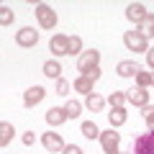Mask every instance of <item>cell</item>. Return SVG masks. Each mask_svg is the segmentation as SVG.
Returning a JSON list of instances; mask_svg holds the SVG:
<instances>
[{"instance_id":"obj_1","label":"cell","mask_w":154,"mask_h":154,"mask_svg":"<svg viewBox=\"0 0 154 154\" xmlns=\"http://www.w3.org/2000/svg\"><path fill=\"white\" fill-rule=\"evenodd\" d=\"M33 13H36V21H38V26H41V28H49V31H51V28L57 26V13L51 11V5L38 3Z\"/></svg>"},{"instance_id":"obj_2","label":"cell","mask_w":154,"mask_h":154,"mask_svg":"<svg viewBox=\"0 0 154 154\" xmlns=\"http://www.w3.org/2000/svg\"><path fill=\"white\" fill-rule=\"evenodd\" d=\"M131 154H154V128L146 134H139L134 139V149Z\"/></svg>"},{"instance_id":"obj_3","label":"cell","mask_w":154,"mask_h":154,"mask_svg":"<svg viewBox=\"0 0 154 154\" xmlns=\"http://www.w3.org/2000/svg\"><path fill=\"white\" fill-rule=\"evenodd\" d=\"M95 67H100V51H98V49L82 51V54H80V59H77V69L82 72V75H88V72L95 69Z\"/></svg>"},{"instance_id":"obj_4","label":"cell","mask_w":154,"mask_h":154,"mask_svg":"<svg viewBox=\"0 0 154 154\" xmlns=\"http://www.w3.org/2000/svg\"><path fill=\"white\" fill-rule=\"evenodd\" d=\"M123 44H126L128 51H144V54H146V49H149L146 38H144L139 31H126L123 33Z\"/></svg>"},{"instance_id":"obj_5","label":"cell","mask_w":154,"mask_h":154,"mask_svg":"<svg viewBox=\"0 0 154 154\" xmlns=\"http://www.w3.org/2000/svg\"><path fill=\"white\" fill-rule=\"evenodd\" d=\"M100 144H103V152H105V154H118V146H121V134H116L113 128L100 131Z\"/></svg>"},{"instance_id":"obj_6","label":"cell","mask_w":154,"mask_h":154,"mask_svg":"<svg viewBox=\"0 0 154 154\" xmlns=\"http://www.w3.org/2000/svg\"><path fill=\"white\" fill-rule=\"evenodd\" d=\"M16 44L23 46V49L36 46V44H38V31H36V28H31V26H23L21 31L16 33Z\"/></svg>"},{"instance_id":"obj_7","label":"cell","mask_w":154,"mask_h":154,"mask_svg":"<svg viewBox=\"0 0 154 154\" xmlns=\"http://www.w3.org/2000/svg\"><path fill=\"white\" fill-rule=\"evenodd\" d=\"M67 49H69V36H67V33H54L51 41H49V51L54 57H64Z\"/></svg>"},{"instance_id":"obj_8","label":"cell","mask_w":154,"mask_h":154,"mask_svg":"<svg viewBox=\"0 0 154 154\" xmlns=\"http://www.w3.org/2000/svg\"><path fill=\"white\" fill-rule=\"evenodd\" d=\"M126 100L131 105H136V108H146L149 105V90L146 88H131L126 93Z\"/></svg>"},{"instance_id":"obj_9","label":"cell","mask_w":154,"mask_h":154,"mask_svg":"<svg viewBox=\"0 0 154 154\" xmlns=\"http://www.w3.org/2000/svg\"><path fill=\"white\" fill-rule=\"evenodd\" d=\"M44 95H46V90L41 88V85H33V88H28L26 93H23V105H26V108H33V105H38L44 100Z\"/></svg>"},{"instance_id":"obj_10","label":"cell","mask_w":154,"mask_h":154,"mask_svg":"<svg viewBox=\"0 0 154 154\" xmlns=\"http://www.w3.org/2000/svg\"><path fill=\"white\" fill-rule=\"evenodd\" d=\"M41 144H44V149H46V152H51V154H54V152H64V146H67V144L62 141L59 134H51V131L41 136Z\"/></svg>"},{"instance_id":"obj_11","label":"cell","mask_w":154,"mask_h":154,"mask_svg":"<svg viewBox=\"0 0 154 154\" xmlns=\"http://www.w3.org/2000/svg\"><path fill=\"white\" fill-rule=\"evenodd\" d=\"M146 16H149V11L141 5V3H131V5L126 8V18H128L131 23H136V26H139V23H141Z\"/></svg>"},{"instance_id":"obj_12","label":"cell","mask_w":154,"mask_h":154,"mask_svg":"<svg viewBox=\"0 0 154 154\" xmlns=\"http://www.w3.org/2000/svg\"><path fill=\"white\" fill-rule=\"evenodd\" d=\"M139 69H141V67H139L134 59H123V62H118V64H116V72H118L121 77H136Z\"/></svg>"},{"instance_id":"obj_13","label":"cell","mask_w":154,"mask_h":154,"mask_svg":"<svg viewBox=\"0 0 154 154\" xmlns=\"http://www.w3.org/2000/svg\"><path fill=\"white\" fill-rule=\"evenodd\" d=\"M67 121V110L64 108H49L46 110V123L49 126H62Z\"/></svg>"},{"instance_id":"obj_14","label":"cell","mask_w":154,"mask_h":154,"mask_svg":"<svg viewBox=\"0 0 154 154\" xmlns=\"http://www.w3.org/2000/svg\"><path fill=\"white\" fill-rule=\"evenodd\" d=\"M85 105H88L93 113H100V110L105 108V100L100 98L98 93H90V95H85Z\"/></svg>"},{"instance_id":"obj_15","label":"cell","mask_w":154,"mask_h":154,"mask_svg":"<svg viewBox=\"0 0 154 154\" xmlns=\"http://www.w3.org/2000/svg\"><path fill=\"white\" fill-rule=\"evenodd\" d=\"M139 33H141V36L146 38V41L154 36V13H149V16L144 18L141 23H139Z\"/></svg>"},{"instance_id":"obj_16","label":"cell","mask_w":154,"mask_h":154,"mask_svg":"<svg viewBox=\"0 0 154 154\" xmlns=\"http://www.w3.org/2000/svg\"><path fill=\"white\" fill-rule=\"evenodd\" d=\"M72 88H75L77 93H82V95H90V93H93V80L85 77V75H80L75 82H72Z\"/></svg>"},{"instance_id":"obj_17","label":"cell","mask_w":154,"mask_h":154,"mask_svg":"<svg viewBox=\"0 0 154 154\" xmlns=\"http://www.w3.org/2000/svg\"><path fill=\"white\" fill-rule=\"evenodd\" d=\"M126 110L123 108H110V113H108V121H110V128H116V126H123L126 123Z\"/></svg>"},{"instance_id":"obj_18","label":"cell","mask_w":154,"mask_h":154,"mask_svg":"<svg viewBox=\"0 0 154 154\" xmlns=\"http://www.w3.org/2000/svg\"><path fill=\"white\" fill-rule=\"evenodd\" d=\"M13 134H16L13 123H8V121L0 123V146H8V144L13 141Z\"/></svg>"},{"instance_id":"obj_19","label":"cell","mask_w":154,"mask_h":154,"mask_svg":"<svg viewBox=\"0 0 154 154\" xmlns=\"http://www.w3.org/2000/svg\"><path fill=\"white\" fill-rule=\"evenodd\" d=\"M44 75L49 77H54V80H62V64L57 59H49V62H44Z\"/></svg>"},{"instance_id":"obj_20","label":"cell","mask_w":154,"mask_h":154,"mask_svg":"<svg viewBox=\"0 0 154 154\" xmlns=\"http://www.w3.org/2000/svg\"><path fill=\"white\" fill-rule=\"evenodd\" d=\"M80 131H82V136H85V139H90V141H93V139H100V128L95 126L93 121H85L82 126H80Z\"/></svg>"},{"instance_id":"obj_21","label":"cell","mask_w":154,"mask_h":154,"mask_svg":"<svg viewBox=\"0 0 154 154\" xmlns=\"http://www.w3.org/2000/svg\"><path fill=\"white\" fill-rule=\"evenodd\" d=\"M64 110H67V118H77L80 110H82V103H80V100H67V103H64Z\"/></svg>"},{"instance_id":"obj_22","label":"cell","mask_w":154,"mask_h":154,"mask_svg":"<svg viewBox=\"0 0 154 154\" xmlns=\"http://www.w3.org/2000/svg\"><path fill=\"white\" fill-rule=\"evenodd\" d=\"M134 80H136V88H149V85H152V72H144V69H139Z\"/></svg>"},{"instance_id":"obj_23","label":"cell","mask_w":154,"mask_h":154,"mask_svg":"<svg viewBox=\"0 0 154 154\" xmlns=\"http://www.w3.org/2000/svg\"><path fill=\"white\" fill-rule=\"evenodd\" d=\"M123 103H126V93H110V98H108L110 108H123Z\"/></svg>"},{"instance_id":"obj_24","label":"cell","mask_w":154,"mask_h":154,"mask_svg":"<svg viewBox=\"0 0 154 154\" xmlns=\"http://www.w3.org/2000/svg\"><path fill=\"white\" fill-rule=\"evenodd\" d=\"M67 54H82V38L80 36H69V49Z\"/></svg>"},{"instance_id":"obj_25","label":"cell","mask_w":154,"mask_h":154,"mask_svg":"<svg viewBox=\"0 0 154 154\" xmlns=\"http://www.w3.org/2000/svg\"><path fill=\"white\" fill-rule=\"evenodd\" d=\"M0 23H3V26H11V23H13V11L8 5L0 8Z\"/></svg>"},{"instance_id":"obj_26","label":"cell","mask_w":154,"mask_h":154,"mask_svg":"<svg viewBox=\"0 0 154 154\" xmlns=\"http://www.w3.org/2000/svg\"><path fill=\"white\" fill-rule=\"evenodd\" d=\"M144 121H146L149 128H154V105H146L144 108Z\"/></svg>"},{"instance_id":"obj_27","label":"cell","mask_w":154,"mask_h":154,"mask_svg":"<svg viewBox=\"0 0 154 154\" xmlns=\"http://www.w3.org/2000/svg\"><path fill=\"white\" fill-rule=\"evenodd\" d=\"M57 95H69V82L67 80H57Z\"/></svg>"},{"instance_id":"obj_28","label":"cell","mask_w":154,"mask_h":154,"mask_svg":"<svg viewBox=\"0 0 154 154\" xmlns=\"http://www.w3.org/2000/svg\"><path fill=\"white\" fill-rule=\"evenodd\" d=\"M21 141L26 144V146H33V141H36V134H33V131H26V134L21 136Z\"/></svg>"},{"instance_id":"obj_29","label":"cell","mask_w":154,"mask_h":154,"mask_svg":"<svg viewBox=\"0 0 154 154\" xmlns=\"http://www.w3.org/2000/svg\"><path fill=\"white\" fill-rule=\"evenodd\" d=\"M62 154H82V149L77 146V144H67V146H64V152H62Z\"/></svg>"},{"instance_id":"obj_30","label":"cell","mask_w":154,"mask_h":154,"mask_svg":"<svg viewBox=\"0 0 154 154\" xmlns=\"http://www.w3.org/2000/svg\"><path fill=\"white\" fill-rule=\"evenodd\" d=\"M85 77H90V80H93V82H95V80H98V77H100V67H95V69H90V72H88V75H85Z\"/></svg>"},{"instance_id":"obj_31","label":"cell","mask_w":154,"mask_h":154,"mask_svg":"<svg viewBox=\"0 0 154 154\" xmlns=\"http://www.w3.org/2000/svg\"><path fill=\"white\" fill-rule=\"evenodd\" d=\"M146 64L154 69V49H146Z\"/></svg>"},{"instance_id":"obj_32","label":"cell","mask_w":154,"mask_h":154,"mask_svg":"<svg viewBox=\"0 0 154 154\" xmlns=\"http://www.w3.org/2000/svg\"><path fill=\"white\" fill-rule=\"evenodd\" d=\"M152 85H154V72H152Z\"/></svg>"},{"instance_id":"obj_33","label":"cell","mask_w":154,"mask_h":154,"mask_svg":"<svg viewBox=\"0 0 154 154\" xmlns=\"http://www.w3.org/2000/svg\"><path fill=\"white\" fill-rule=\"evenodd\" d=\"M118 154H121V152H118Z\"/></svg>"}]
</instances>
